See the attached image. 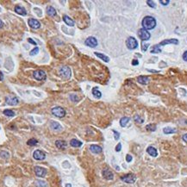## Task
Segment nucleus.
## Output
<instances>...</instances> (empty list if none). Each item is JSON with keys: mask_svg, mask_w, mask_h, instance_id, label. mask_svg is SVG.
Listing matches in <instances>:
<instances>
[{"mask_svg": "<svg viewBox=\"0 0 187 187\" xmlns=\"http://www.w3.org/2000/svg\"><path fill=\"white\" fill-rule=\"evenodd\" d=\"M182 138H183V141H184V142H185L187 143V134H184Z\"/></svg>", "mask_w": 187, "mask_h": 187, "instance_id": "46", "label": "nucleus"}, {"mask_svg": "<svg viewBox=\"0 0 187 187\" xmlns=\"http://www.w3.org/2000/svg\"><path fill=\"white\" fill-rule=\"evenodd\" d=\"M69 98H70V99H71L72 101H73V102H75V103L79 100V98H78V97H77V95H75V94H71Z\"/></svg>", "mask_w": 187, "mask_h": 187, "instance_id": "34", "label": "nucleus"}, {"mask_svg": "<svg viewBox=\"0 0 187 187\" xmlns=\"http://www.w3.org/2000/svg\"><path fill=\"white\" fill-rule=\"evenodd\" d=\"M163 132H164V134H166V135L173 134V133L177 132V129H173V128H170V127H167V128H164Z\"/></svg>", "mask_w": 187, "mask_h": 187, "instance_id": "26", "label": "nucleus"}, {"mask_svg": "<svg viewBox=\"0 0 187 187\" xmlns=\"http://www.w3.org/2000/svg\"><path fill=\"white\" fill-rule=\"evenodd\" d=\"M121 179L125 183L128 184H133L135 183V180H136V177H135V174L133 173H128L126 175L121 177Z\"/></svg>", "mask_w": 187, "mask_h": 187, "instance_id": "5", "label": "nucleus"}, {"mask_svg": "<svg viewBox=\"0 0 187 187\" xmlns=\"http://www.w3.org/2000/svg\"><path fill=\"white\" fill-rule=\"evenodd\" d=\"M50 128L52 129L53 130H54V131H61L62 130V126L59 123L57 122H54V121H52L50 122Z\"/></svg>", "mask_w": 187, "mask_h": 187, "instance_id": "14", "label": "nucleus"}, {"mask_svg": "<svg viewBox=\"0 0 187 187\" xmlns=\"http://www.w3.org/2000/svg\"><path fill=\"white\" fill-rule=\"evenodd\" d=\"M102 174H103L104 178L107 179V180H111V179H113V178H114L113 173H112L111 170H109V169H104L103 171V173H102Z\"/></svg>", "mask_w": 187, "mask_h": 187, "instance_id": "13", "label": "nucleus"}, {"mask_svg": "<svg viewBox=\"0 0 187 187\" xmlns=\"http://www.w3.org/2000/svg\"><path fill=\"white\" fill-rule=\"evenodd\" d=\"M28 24H29L30 28H32V29H39V28L41 27L40 22L38 21V20H36V19L30 18V19H29V21H28Z\"/></svg>", "mask_w": 187, "mask_h": 187, "instance_id": "12", "label": "nucleus"}, {"mask_svg": "<svg viewBox=\"0 0 187 187\" xmlns=\"http://www.w3.org/2000/svg\"><path fill=\"white\" fill-rule=\"evenodd\" d=\"M146 129L148 131H155L156 130V125L155 124H148L146 126Z\"/></svg>", "mask_w": 187, "mask_h": 187, "instance_id": "32", "label": "nucleus"}, {"mask_svg": "<svg viewBox=\"0 0 187 187\" xmlns=\"http://www.w3.org/2000/svg\"><path fill=\"white\" fill-rule=\"evenodd\" d=\"M91 93H92V95L95 97L96 98H100L101 97H102L101 91H99V90H98V88H97V87H94V88H92Z\"/></svg>", "mask_w": 187, "mask_h": 187, "instance_id": "23", "label": "nucleus"}, {"mask_svg": "<svg viewBox=\"0 0 187 187\" xmlns=\"http://www.w3.org/2000/svg\"><path fill=\"white\" fill-rule=\"evenodd\" d=\"M63 20H64V22L68 25V26H71V27L74 26V21L73 19H71L68 16H66V15L63 16Z\"/></svg>", "mask_w": 187, "mask_h": 187, "instance_id": "21", "label": "nucleus"}, {"mask_svg": "<svg viewBox=\"0 0 187 187\" xmlns=\"http://www.w3.org/2000/svg\"><path fill=\"white\" fill-rule=\"evenodd\" d=\"M138 36L142 41H147L150 39L151 35L149 32H147V30L144 29H141L138 31Z\"/></svg>", "mask_w": 187, "mask_h": 187, "instance_id": "6", "label": "nucleus"}, {"mask_svg": "<svg viewBox=\"0 0 187 187\" xmlns=\"http://www.w3.org/2000/svg\"><path fill=\"white\" fill-rule=\"evenodd\" d=\"M19 103V99L17 98V97H13V96H9L6 98V104H9V105H17Z\"/></svg>", "mask_w": 187, "mask_h": 187, "instance_id": "11", "label": "nucleus"}, {"mask_svg": "<svg viewBox=\"0 0 187 187\" xmlns=\"http://www.w3.org/2000/svg\"><path fill=\"white\" fill-rule=\"evenodd\" d=\"M28 42L31 43V44H34L35 46H36V42H35L33 39H31V38H29V39H28Z\"/></svg>", "mask_w": 187, "mask_h": 187, "instance_id": "43", "label": "nucleus"}, {"mask_svg": "<svg viewBox=\"0 0 187 187\" xmlns=\"http://www.w3.org/2000/svg\"><path fill=\"white\" fill-rule=\"evenodd\" d=\"M35 173L37 177L43 178V177H45L46 174H47V169L44 167H41V166H35Z\"/></svg>", "mask_w": 187, "mask_h": 187, "instance_id": "10", "label": "nucleus"}, {"mask_svg": "<svg viewBox=\"0 0 187 187\" xmlns=\"http://www.w3.org/2000/svg\"><path fill=\"white\" fill-rule=\"evenodd\" d=\"M129 117H127V116H124V117H122L121 120H120V125L122 127V128H124V127H126L127 126V124L129 123Z\"/></svg>", "mask_w": 187, "mask_h": 187, "instance_id": "25", "label": "nucleus"}, {"mask_svg": "<svg viewBox=\"0 0 187 187\" xmlns=\"http://www.w3.org/2000/svg\"><path fill=\"white\" fill-rule=\"evenodd\" d=\"M122 149V144L121 143H118V144L116 145V152H120Z\"/></svg>", "mask_w": 187, "mask_h": 187, "instance_id": "41", "label": "nucleus"}, {"mask_svg": "<svg viewBox=\"0 0 187 187\" xmlns=\"http://www.w3.org/2000/svg\"><path fill=\"white\" fill-rule=\"evenodd\" d=\"M126 46L127 48L130 50L135 49L138 47V42L135 38L134 37H129L126 41Z\"/></svg>", "mask_w": 187, "mask_h": 187, "instance_id": "4", "label": "nucleus"}, {"mask_svg": "<svg viewBox=\"0 0 187 187\" xmlns=\"http://www.w3.org/2000/svg\"><path fill=\"white\" fill-rule=\"evenodd\" d=\"M135 121L137 122V123H142L143 122H144V120L143 118H142L140 116H135Z\"/></svg>", "mask_w": 187, "mask_h": 187, "instance_id": "35", "label": "nucleus"}, {"mask_svg": "<svg viewBox=\"0 0 187 187\" xmlns=\"http://www.w3.org/2000/svg\"><path fill=\"white\" fill-rule=\"evenodd\" d=\"M160 3L161 4H163V5H167V4L170 3V1H169V0H166V1H165V0H160Z\"/></svg>", "mask_w": 187, "mask_h": 187, "instance_id": "40", "label": "nucleus"}, {"mask_svg": "<svg viewBox=\"0 0 187 187\" xmlns=\"http://www.w3.org/2000/svg\"><path fill=\"white\" fill-rule=\"evenodd\" d=\"M90 150H91L93 153H100L102 151H103V149H102V147L100 146H98V145H91Z\"/></svg>", "mask_w": 187, "mask_h": 187, "instance_id": "18", "label": "nucleus"}, {"mask_svg": "<svg viewBox=\"0 0 187 187\" xmlns=\"http://www.w3.org/2000/svg\"><path fill=\"white\" fill-rule=\"evenodd\" d=\"M138 64H139V61L136 60H134L132 61V65L136 66V65H138Z\"/></svg>", "mask_w": 187, "mask_h": 187, "instance_id": "45", "label": "nucleus"}, {"mask_svg": "<svg viewBox=\"0 0 187 187\" xmlns=\"http://www.w3.org/2000/svg\"><path fill=\"white\" fill-rule=\"evenodd\" d=\"M15 11L17 12V14L22 15V16H26L27 15V11L24 7H22L21 5H16L15 6Z\"/></svg>", "mask_w": 187, "mask_h": 187, "instance_id": "15", "label": "nucleus"}, {"mask_svg": "<svg viewBox=\"0 0 187 187\" xmlns=\"http://www.w3.org/2000/svg\"><path fill=\"white\" fill-rule=\"evenodd\" d=\"M84 44L86 46H88L90 48H96L98 46V41L95 37L93 36H90L85 40L84 42Z\"/></svg>", "mask_w": 187, "mask_h": 187, "instance_id": "8", "label": "nucleus"}, {"mask_svg": "<svg viewBox=\"0 0 187 187\" xmlns=\"http://www.w3.org/2000/svg\"><path fill=\"white\" fill-rule=\"evenodd\" d=\"M0 156H1L2 158H4V159H7L9 157V153L5 152V151H2L1 153H0Z\"/></svg>", "mask_w": 187, "mask_h": 187, "instance_id": "36", "label": "nucleus"}, {"mask_svg": "<svg viewBox=\"0 0 187 187\" xmlns=\"http://www.w3.org/2000/svg\"><path fill=\"white\" fill-rule=\"evenodd\" d=\"M37 143H38V141L34 139V138H31V139H29V140L27 142V144L29 145V146H31V147L37 145Z\"/></svg>", "mask_w": 187, "mask_h": 187, "instance_id": "30", "label": "nucleus"}, {"mask_svg": "<svg viewBox=\"0 0 187 187\" xmlns=\"http://www.w3.org/2000/svg\"><path fill=\"white\" fill-rule=\"evenodd\" d=\"M161 52V49L160 48V46L158 45H154L153 47L152 48V49H151V53H160Z\"/></svg>", "mask_w": 187, "mask_h": 187, "instance_id": "28", "label": "nucleus"}, {"mask_svg": "<svg viewBox=\"0 0 187 187\" xmlns=\"http://www.w3.org/2000/svg\"><path fill=\"white\" fill-rule=\"evenodd\" d=\"M112 131H113V133H114V135H115V140H118L119 138H120V134L117 131H116V130H112Z\"/></svg>", "mask_w": 187, "mask_h": 187, "instance_id": "38", "label": "nucleus"}, {"mask_svg": "<svg viewBox=\"0 0 187 187\" xmlns=\"http://www.w3.org/2000/svg\"><path fill=\"white\" fill-rule=\"evenodd\" d=\"M147 153L150 156H152V157H157L158 155V152L157 150H156V148L152 147V146H150V147H148L147 148Z\"/></svg>", "mask_w": 187, "mask_h": 187, "instance_id": "16", "label": "nucleus"}, {"mask_svg": "<svg viewBox=\"0 0 187 187\" xmlns=\"http://www.w3.org/2000/svg\"><path fill=\"white\" fill-rule=\"evenodd\" d=\"M39 53V48L38 47H35L34 49L30 51V53H29V54L31 55V56H34L35 54H37V53Z\"/></svg>", "mask_w": 187, "mask_h": 187, "instance_id": "33", "label": "nucleus"}, {"mask_svg": "<svg viewBox=\"0 0 187 187\" xmlns=\"http://www.w3.org/2000/svg\"><path fill=\"white\" fill-rule=\"evenodd\" d=\"M183 60L187 61V51H185V52L183 53Z\"/></svg>", "mask_w": 187, "mask_h": 187, "instance_id": "44", "label": "nucleus"}, {"mask_svg": "<svg viewBox=\"0 0 187 187\" xmlns=\"http://www.w3.org/2000/svg\"><path fill=\"white\" fill-rule=\"evenodd\" d=\"M33 158L36 160H43L46 158V153L41 150H35L33 153Z\"/></svg>", "mask_w": 187, "mask_h": 187, "instance_id": "9", "label": "nucleus"}, {"mask_svg": "<svg viewBox=\"0 0 187 187\" xmlns=\"http://www.w3.org/2000/svg\"><path fill=\"white\" fill-rule=\"evenodd\" d=\"M4 79V73L0 71V81H2Z\"/></svg>", "mask_w": 187, "mask_h": 187, "instance_id": "47", "label": "nucleus"}, {"mask_svg": "<svg viewBox=\"0 0 187 187\" xmlns=\"http://www.w3.org/2000/svg\"><path fill=\"white\" fill-rule=\"evenodd\" d=\"M142 24L143 29L146 30L153 29H154L156 26V20L153 18V17H150V16L145 17L142 20Z\"/></svg>", "mask_w": 187, "mask_h": 187, "instance_id": "1", "label": "nucleus"}, {"mask_svg": "<svg viewBox=\"0 0 187 187\" xmlns=\"http://www.w3.org/2000/svg\"><path fill=\"white\" fill-rule=\"evenodd\" d=\"M55 145L59 149H65V148L66 147V146H67V144H66V142H65V141H61V140L56 141Z\"/></svg>", "mask_w": 187, "mask_h": 187, "instance_id": "19", "label": "nucleus"}, {"mask_svg": "<svg viewBox=\"0 0 187 187\" xmlns=\"http://www.w3.org/2000/svg\"><path fill=\"white\" fill-rule=\"evenodd\" d=\"M149 72H153V73H157V71H154V70H148Z\"/></svg>", "mask_w": 187, "mask_h": 187, "instance_id": "50", "label": "nucleus"}, {"mask_svg": "<svg viewBox=\"0 0 187 187\" xmlns=\"http://www.w3.org/2000/svg\"><path fill=\"white\" fill-rule=\"evenodd\" d=\"M52 114L53 116H57V117H60V118H62L66 116V111L64 110L62 107L60 106H56V107H53L52 109Z\"/></svg>", "mask_w": 187, "mask_h": 187, "instance_id": "3", "label": "nucleus"}, {"mask_svg": "<svg viewBox=\"0 0 187 187\" xmlns=\"http://www.w3.org/2000/svg\"><path fill=\"white\" fill-rule=\"evenodd\" d=\"M178 41L177 39H169V40H165L163 41V42H161L159 46H164V45H166V44H178Z\"/></svg>", "mask_w": 187, "mask_h": 187, "instance_id": "20", "label": "nucleus"}, {"mask_svg": "<svg viewBox=\"0 0 187 187\" xmlns=\"http://www.w3.org/2000/svg\"><path fill=\"white\" fill-rule=\"evenodd\" d=\"M4 115H5L6 116H14L15 112L13 111H11V110H4Z\"/></svg>", "mask_w": 187, "mask_h": 187, "instance_id": "29", "label": "nucleus"}, {"mask_svg": "<svg viewBox=\"0 0 187 187\" xmlns=\"http://www.w3.org/2000/svg\"><path fill=\"white\" fill-rule=\"evenodd\" d=\"M147 4H148V6L151 7V8H155V7H156L155 4H154V2L150 1V0H147Z\"/></svg>", "mask_w": 187, "mask_h": 187, "instance_id": "37", "label": "nucleus"}, {"mask_svg": "<svg viewBox=\"0 0 187 187\" xmlns=\"http://www.w3.org/2000/svg\"><path fill=\"white\" fill-rule=\"evenodd\" d=\"M94 53H95L96 56H98V58H100L101 60H103L104 61H105V62H109V61H110V58L108 57V56L104 55V54H103V53H98V52H95Z\"/></svg>", "mask_w": 187, "mask_h": 187, "instance_id": "27", "label": "nucleus"}, {"mask_svg": "<svg viewBox=\"0 0 187 187\" xmlns=\"http://www.w3.org/2000/svg\"><path fill=\"white\" fill-rule=\"evenodd\" d=\"M33 76H34V78L36 79V80H39V81L45 80L46 78H47V75H46L45 72L42 70L35 71L34 73H33Z\"/></svg>", "mask_w": 187, "mask_h": 187, "instance_id": "7", "label": "nucleus"}, {"mask_svg": "<svg viewBox=\"0 0 187 187\" xmlns=\"http://www.w3.org/2000/svg\"><path fill=\"white\" fill-rule=\"evenodd\" d=\"M137 81L142 84H147L149 83L150 79L147 76H139L137 78Z\"/></svg>", "mask_w": 187, "mask_h": 187, "instance_id": "17", "label": "nucleus"}, {"mask_svg": "<svg viewBox=\"0 0 187 187\" xmlns=\"http://www.w3.org/2000/svg\"><path fill=\"white\" fill-rule=\"evenodd\" d=\"M3 25H4V24H3V22L1 21V20H0V29H1L2 27H3Z\"/></svg>", "mask_w": 187, "mask_h": 187, "instance_id": "48", "label": "nucleus"}, {"mask_svg": "<svg viewBox=\"0 0 187 187\" xmlns=\"http://www.w3.org/2000/svg\"><path fill=\"white\" fill-rule=\"evenodd\" d=\"M148 46H149V44H143V45H142V52H146V51L147 50Z\"/></svg>", "mask_w": 187, "mask_h": 187, "instance_id": "39", "label": "nucleus"}, {"mask_svg": "<svg viewBox=\"0 0 187 187\" xmlns=\"http://www.w3.org/2000/svg\"><path fill=\"white\" fill-rule=\"evenodd\" d=\"M35 185H36V187H43V186L48 187L47 183L44 181H42V180H37L35 182Z\"/></svg>", "mask_w": 187, "mask_h": 187, "instance_id": "31", "label": "nucleus"}, {"mask_svg": "<svg viewBox=\"0 0 187 187\" xmlns=\"http://www.w3.org/2000/svg\"><path fill=\"white\" fill-rule=\"evenodd\" d=\"M47 13L48 16H50V17H55L56 14H57L56 13V10L52 6H48L47 8Z\"/></svg>", "mask_w": 187, "mask_h": 187, "instance_id": "24", "label": "nucleus"}, {"mask_svg": "<svg viewBox=\"0 0 187 187\" xmlns=\"http://www.w3.org/2000/svg\"><path fill=\"white\" fill-rule=\"evenodd\" d=\"M126 160H127V162H130V161H132V156L130 154H127L126 155Z\"/></svg>", "mask_w": 187, "mask_h": 187, "instance_id": "42", "label": "nucleus"}, {"mask_svg": "<svg viewBox=\"0 0 187 187\" xmlns=\"http://www.w3.org/2000/svg\"><path fill=\"white\" fill-rule=\"evenodd\" d=\"M66 187H72V184H66Z\"/></svg>", "mask_w": 187, "mask_h": 187, "instance_id": "49", "label": "nucleus"}, {"mask_svg": "<svg viewBox=\"0 0 187 187\" xmlns=\"http://www.w3.org/2000/svg\"><path fill=\"white\" fill-rule=\"evenodd\" d=\"M59 74H60V76L62 79H69L71 78V75H72V72H71L70 67H68V66H61L60 68V70H59Z\"/></svg>", "mask_w": 187, "mask_h": 187, "instance_id": "2", "label": "nucleus"}, {"mask_svg": "<svg viewBox=\"0 0 187 187\" xmlns=\"http://www.w3.org/2000/svg\"><path fill=\"white\" fill-rule=\"evenodd\" d=\"M70 145L73 147H79L82 146V142L77 139H72L70 141Z\"/></svg>", "mask_w": 187, "mask_h": 187, "instance_id": "22", "label": "nucleus"}]
</instances>
